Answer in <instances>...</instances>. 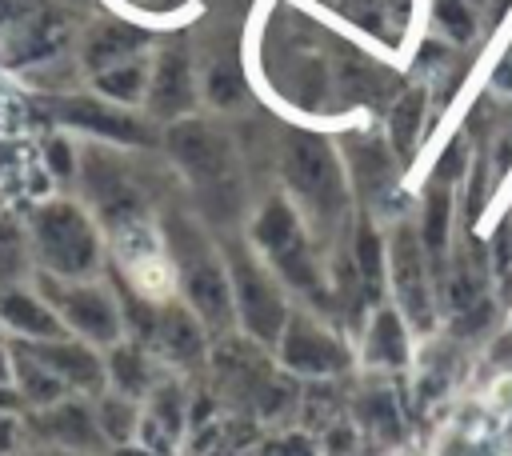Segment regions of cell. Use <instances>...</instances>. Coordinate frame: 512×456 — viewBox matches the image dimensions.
<instances>
[{
	"instance_id": "cell-35",
	"label": "cell",
	"mask_w": 512,
	"mask_h": 456,
	"mask_svg": "<svg viewBox=\"0 0 512 456\" xmlns=\"http://www.w3.org/2000/svg\"><path fill=\"white\" fill-rule=\"evenodd\" d=\"M20 456H80V452H68V448H56V444H32Z\"/></svg>"
},
{
	"instance_id": "cell-33",
	"label": "cell",
	"mask_w": 512,
	"mask_h": 456,
	"mask_svg": "<svg viewBox=\"0 0 512 456\" xmlns=\"http://www.w3.org/2000/svg\"><path fill=\"white\" fill-rule=\"evenodd\" d=\"M0 412H4V416H20V412H28L24 400H20V392H16V384H0Z\"/></svg>"
},
{
	"instance_id": "cell-3",
	"label": "cell",
	"mask_w": 512,
	"mask_h": 456,
	"mask_svg": "<svg viewBox=\"0 0 512 456\" xmlns=\"http://www.w3.org/2000/svg\"><path fill=\"white\" fill-rule=\"evenodd\" d=\"M32 248L40 256L44 272L56 280H88L96 272V260H100V244H96L88 216L68 200L36 208Z\"/></svg>"
},
{
	"instance_id": "cell-34",
	"label": "cell",
	"mask_w": 512,
	"mask_h": 456,
	"mask_svg": "<svg viewBox=\"0 0 512 456\" xmlns=\"http://www.w3.org/2000/svg\"><path fill=\"white\" fill-rule=\"evenodd\" d=\"M16 432H20V420H16V416H4V412H0V456L16 448Z\"/></svg>"
},
{
	"instance_id": "cell-11",
	"label": "cell",
	"mask_w": 512,
	"mask_h": 456,
	"mask_svg": "<svg viewBox=\"0 0 512 456\" xmlns=\"http://www.w3.org/2000/svg\"><path fill=\"white\" fill-rule=\"evenodd\" d=\"M48 112L60 120V124H72L80 132H92L100 140H116V144H152V128L116 108V104H104V100H92V96H60V100H48Z\"/></svg>"
},
{
	"instance_id": "cell-13",
	"label": "cell",
	"mask_w": 512,
	"mask_h": 456,
	"mask_svg": "<svg viewBox=\"0 0 512 456\" xmlns=\"http://www.w3.org/2000/svg\"><path fill=\"white\" fill-rule=\"evenodd\" d=\"M80 172H84L88 200H92L108 220L124 224V220H132V216L144 208V200H140L136 184L128 180V172H124L112 156H104V152H96V148H92V152H84Z\"/></svg>"
},
{
	"instance_id": "cell-30",
	"label": "cell",
	"mask_w": 512,
	"mask_h": 456,
	"mask_svg": "<svg viewBox=\"0 0 512 456\" xmlns=\"http://www.w3.org/2000/svg\"><path fill=\"white\" fill-rule=\"evenodd\" d=\"M432 16H436V24H440L452 40H468L472 28H476L472 8H468L464 0H436V4H432Z\"/></svg>"
},
{
	"instance_id": "cell-12",
	"label": "cell",
	"mask_w": 512,
	"mask_h": 456,
	"mask_svg": "<svg viewBox=\"0 0 512 456\" xmlns=\"http://www.w3.org/2000/svg\"><path fill=\"white\" fill-rule=\"evenodd\" d=\"M24 344V340H20ZM48 372H56L64 380V388L72 396H100L108 388V368H104V356L76 340V336H60V340H40V344H24Z\"/></svg>"
},
{
	"instance_id": "cell-23",
	"label": "cell",
	"mask_w": 512,
	"mask_h": 456,
	"mask_svg": "<svg viewBox=\"0 0 512 456\" xmlns=\"http://www.w3.org/2000/svg\"><path fill=\"white\" fill-rule=\"evenodd\" d=\"M424 252L440 264L444 260V248H448V184L432 180L428 184V196H424Z\"/></svg>"
},
{
	"instance_id": "cell-1",
	"label": "cell",
	"mask_w": 512,
	"mask_h": 456,
	"mask_svg": "<svg viewBox=\"0 0 512 456\" xmlns=\"http://www.w3.org/2000/svg\"><path fill=\"white\" fill-rule=\"evenodd\" d=\"M164 148L184 168V176L192 180L204 220L216 224V228H228L244 208L240 168L232 160L228 140L204 120H172L168 136H164Z\"/></svg>"
},
{
	"instance_id": "cell-4",
	"label": "cell",
	"mask_w": 512,
	"mask_h": 456,
	"mask_svg": "<svg viewBox=\"0 0 512 456\" xmlns=\"http://www.w3.org/2000/svg\"><path fill=\"white\" fill-rule=\"evenodd\" d=\"M224 268H228V280H232V304H236V320L244 324V332L272 348L288 324V304L276 288V280L248 256L244 244H228V256H224Z\"/></svg>"
},
{
	"instance_id": "cell-16",
	"label": "cell",
	"mask_w": 512,
	"mask_h": 456,
	"mask_svg": "<svg viewBox=\"0 0 512 456\" xmlns=\"http://www.w3.org/2000/svg\"><path fill=\"white\" fill-rule=\"evenodd\" d=\"M152 336L160 344V352L176 364H196L204 356V324L196 320L192 308H160L156 312V324H152Z\"/></svg>"
},
{
	"instance_id": "cell-32",
	"label": "cell",
	"mask_w": 512,
	"mask_h": 456,
	"mask_svg": "<svg viewBox=\"0 0 512 456\" xmlns=\"http://www.w3.org/2000/svg\"><path fill=\"white\" fill-rule=\"evenodd\" d=\"M48 164L56 168V176H72L76 172V160H72V148L64 140H52L48 144Z\"/></svg>"
},
{
	"instance_id": "cell-8",
	"label": "cell",
	"mask_w": 512,
	"mask_h": 456,
	"mask_svg": "<svg viewBox=\"0 0 512 456\" xmlns=\"http://www.w3.org/2000/svg\"><path fill=\"white\" fill-rule=\"evenodd\" d=\"M276 356L292 376H308V380L340 376L352 364L348 344L332 328H324L312 316H296V312L288 316V324H284V332L276 340Z\"/></svg>"
},
{
	"instance_id": "cell-36",
	"label": "cell",
	"mask_w": 512,
	"mask_h": 456,
	"mask_svg": "<svg viewBox=\"0 0 512 456\" xmlns=\"http://www.w3.org/2000/svg\"><path fill=\"white\" fill-rule=\"evenodd\" d=\"M108 456H160V452H152V448H144L140 440H132V444H120V448H112Z\"/></svg>"
},
{
	"instance_id": "cell-18",
	"label": "cell",
	"mask_w": 512,
	"mask_h": 456,
	"mask_svg": "<svg viewBox=\"0 0 512 456\" xmlns=\"http://www.w3.org/2000/svg\"><path fill=\"white\" fill-rule=\"evenodd\" d=\"M364 360L376 368H400L408 360V320L400 308H376L364 328Z\"/></svg>"
},
{
	"instance_id": "cell-7",
	"label": "cell",
	"mask_w": 512,
	"mask_h": 456,
	"mask_svg": "<svg viewBox=\"0 0 512 456\" xmlns=\"http://www.w3.org/2000/svg\"><path fill=\"white\" fill-rule=\"evenodd\" d=\"M252 236H256L260 252L272 260V268H276V276L284 284H292V288H300V292H308L316 300L324 296L320 272H316V260H312V248L304 240V228H300L296 212L284 200H268L260 208V220H256Z\"/></svg>"
},
{
	"instance_id": "cell-6",
	"label": "cell",
	"mask_w": 512,
	"mask_h": 456,
	"mask_svg": "<svg viewBox=\"0 0 512 456\" xmlns=\"http://www.w3.org/2000/svg\"><path fill=\"white\" fill-rule=\"evenodd\" d=\"M284 180L288 188L328 224L344 208V176L332 156V148L320 136L292 132L284 144Z\"/></svg>"
},
{
	"instance_id": "cell-15",
	"label": "cell",
	"mask_w": 512,
	"mask_h": 456,
	"mask_svg": "<svg viewBox=\"0 0 512 456\" xmlns=\"http://www.w3.org/2000/svg\"><path fill=\"white\" fill-rule=\"evenodd\" d=\"M148 112L156 120H180L188 108H192V72H188V60L180 52H168L160 56L152 80H148Z\"/></svg>"
},
{
	"instance_id": "cell-5",
	"label": "cell",
	"mask_w": 512,
	"mask_h": 456,
	"mask_svg": "<svg viewBox=\"0 0 512 456\" xmlns=\"http://www.w3.org/2000/svg\"><path fill=\"white\" fill-rule=\"evenodd\" d=\"M44 300L56 308L68 336H76L92 348H112L124 340V312L108 288L88 284V280L44 276Z\"/></svg>"
},
{
	"instance_id": "cell-37",
	"label": "cell",
	"mask_w": 512,
	"mask_h": 456,
	"mask_svg": "<svg viewBox=\"0 0 512 456\" xmlns=\"http://www.w3.org/2000/svg\"><path fill=\"white\" fill-rule=\"evenodd\" d=\"M0 384H12V352L0 348Z\"/></svg>"
},
{
	"instance_id": "cell-10",
	"label": "cell",
	"mask_w": 512,
	"mask_h": 456,
	"mask_svg": "<svg viewBox=\"0 0 512 456\" xmlns=\"http://www.w3.org/2000/svg\"><path fill=\"white\" fill-rule=\"evenodd\" d=\"M28 428L36 436V444H56L80 456H108V440L96 424V404H88L84 396H64L52 408H36L28 412Z\"/></svg>"
},
{
	"instance_id": "cell-17",
	"label": "cell",
	"mask_w": 512,
	"mask_h": 456,
	"mask_svg": "<svg viewBox=\"0 0 512 456\" xmlns=\"http://www.w3.org/2000/svg\"><path fill=\"white\" fill-rule=\"evenodd\" d=\"M12 384H16V392H20V400H24L28 412L52 408V404H60L64 396H72V392L64 388V380H60L56 372H48L20 340H16V348H12Z\"/></svg>"
},
{
	"instance_id": "cell-20",
	"label": "cell",
	"mask_w": 512,
	"mask_h": 456,
	"mask_svg": "<svg viewBox=\"0 0 512 456\" xmlns=\"http://www.w3.org/2000/svg\"><path fill=\"white\" fill-rule=\"evenodd\" d=\"M104 368H108V388L120 392V396H132V400H144L152 392V372H148V360H144V348L120 340L108 348L104 356Z\"/></svg>"
},
{
	"instance_id": "cell-27",
	"label": "cell",
	"mask_w": 512,
	"mask_h": 456,
	"mask_svg": "<svg viewBox=\"0 0 512 456\" xmlns=\"http://www.w3.org/2000/svg\"><path fill=\"white\" fill-rule=\"evenodd\" d=\"M356 272H360L364 292L376 296L384 284V260H380V240L368 224H360V232H356Z\"/></svg>"
},
{
	"instance_id": "cell-9",
	"label": "cell",
	"mask_w": 512,
	"mask_h": 456,
	"mask_svg": "<svg viewBox=\"0 0 512 456\" xmlns=\"http://www.w3.org/2000/svg\"><path fill=\"white\" fill-rule=\"evenodd\" d=\"M424 240L412 228H396L392 244H388V280L396 292V308L408 320L412 332H428L432 328V284H428V260H424Z\"/></svg>"
},
{
	"instance_id": "cell-28",
	"label": "cell",
	"mask_w": 512,
	"mask_h": 456,
	"mask_svg": "<svg viewBox=\"0 0 512 456\" xmlns=\"http://www.w3.org/2000/svg\"><path fill=\"white\" fill-rule=\"evenodd\" d=\"M96 84H100V92H108V96L120 100V104H132V100H140V96L148 92L140 64H116V68H108V72H96Z\"/></svg>"
},
{
	"instance_id": "cell-21",
	"label": "cell",
	"mask_w": 512,
	"mask_h": 456,
	"mask_svg": "<svg viewBox=\"0 0 512 456\" xmlns=\"http://www.w3.org/2000/svg\"><path fill=\"white\" fill-rule=\"evenodd\" d=\"M96 424L108 440V448H120V444H132L136 432H140V400L132 396H120L112 388H104L96 396Z\"/></svg>"
},
{
	"instance_id": "cell-26",
	"label": "cell",
	"mask_w": 512,
	"mask_h": 456,
	"mask_svg": "<svg viewBox=\"0 0 512 456\" xmlns=\"http://www.w3.org/2000/svg\"><path fill=\"white\" fill-rule=\"evenodd\" d=\"M352 164H356V180H360L364 192H372V196H384L388 192V184H392V156H384L380 144L356 148Z\"/></svg>"
},
{
	"instance_id": "cell-25",
	"label": "cell",
	"mask_w": 512,
	"mask_h": 456,
	"mask_svg": "<svg viewBox=\"0 0 512 456\" xmlns=\"http://www.w3.org/2000/svg\"><path fill=\"white\" fill-rule=\"evenodd\" d=\"M380 84H384V76L376 68H368L364 60H344L340 72H336V88L344 92L348 104H372Z\"/></svg>"
},
{
	"instance_id": "cell-31",
	"label": "cell",
	"mask_w": 512,
	"mask_h": 456,
	"mask_svg": "<svg viewBox=\"0 0 512 456\" xmlns=\"http://www.w3.org/2000/svg\"><path fill=\"white\" fill-rule=\"evenodd\" d=\"M264 456H316V444H312L304 432H288V436L272 440Z\"/></svg>"
},
{
	"instance_id": "cell-22",
	"label": "cell",
	"mask_w": 512,
	"mask_h": 456,
	"mask_svg": "<svg viewBox=\"0 0 512 456\" xmlns=\"http://www.w3.org/2000/svg\"><path fill=\"white\" fill-rule=\"evenodd\" d=\"M204 92H208V100L216 108H236L244 100V72H240V60L232 52H220L216 60H208Z\"/></svg>"
},
{
	"instance_id": "cell-24",
	"label": "cell",
	"mask_w": 512,
	"mask_h": 456,
	"mask_svg": "<svg viewBox=\"0 0 512 456\" xmlns=\"http://www.w3.org/2000/svg\"><path fill=\"white\" fill-rule=\"evenodd\" d=\"M420 120H424V92H420V88H408V92L392 104V144H396L400 156H408V152L416 148Z\"/></svg>"
},
{
	"instance_id": "cell-2",
	"label": "cell",
	"mask_w": 512,
	"mask_h": 456,
	"mask_svg": "<svg viewBox=\"0 0 512 456\" xmlns=\"http://www.w3.org/2000/svg\"><path fill=\"white\" fill-rule=\"evenodd\" d=\"M164 236H168V252L172 264L180 272V288L188 308L196 312V320L212 332H224L236 320V304H232V280L224 260L212 252V244L204 240V232L188 220V216H168L164 220Z\"/></svg>"
},
{
	"instance_id": "cell-29",
	"label": "cell",
	"mask_w": 512,
	"mask_h": 456,
	"mask_svg": "<svg viewBox=\"0 0 512 456\" xmlns=\"http://www.w3.org/2000/svg\"><path fill=\"white\" fill-rule=\"evenodd\" d=\"M28 268V252H24V236L12 220H0V284L20 280Z\"/></svg>"
},
{
	"instance_id": "cell-19",
	"label": "cell",
	"mask_w": 512,
	"mask_h": 456,
	"mask_svg": "<svg viewBox=\"0 0 512 456\" xmlns=\"http://www.w3.org/2000/svg\"><path fill=\"white\" fill-rule=\"evenodd\" d=\"M144 44H148V36L132 24H100V28H92V36L84 44V64L92 72H108V68L124 64L132 52H140Z\"/></svg>"
},
{
	"instance_id": "cell-14",
	"label": "cell",
	"mask_w": 512,
	"mask_h": 456,
	"mask_svg": "<svg viewBox=\"0 0 512 456\" xmlns=\"http://www.w3.org/2000/svg\"><path fill=\"white\" fill-rule=\"evenodd\" d=\"M0 328L16 332V340H24V344L68 336V328L56 316V308L44 296H36L28 288H16V284L12 288H0Z\"/></svg>"
}]
</instances>
